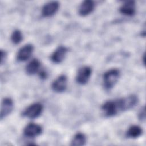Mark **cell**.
Here are the masks:
<instances>
[{
	"label": "cell",
	"mask_w": 146,
	"mask_h": 146,
	"mask_svg": "<svg viewBox=\"0 0 146 146\" xmlns=\"http://www.w3.org/2000/svg\"><path fill=\"white\" fill-rule=\"evenodd\" d=\"M40 63L37 59H33L26 66V72L28 75H31L36 74L39 70Z\"/></svg>",
	"instance_id": "5bb4252c"
},
{
	"label": "cell",
	"mask_w": 146,
	"mask_h": 146,
	"mask_svg": "<svg viewBox=\"0 0 146 146\" xmlns=\"http://www.w3.org/2000/svg\"><path fill=\"white\" fill-rule=\"evenodd\" d=\"M95 7L94 1L86 0L82 2L79 8V14L80 15L84 17L92 12Z\"/></svg>",
	"instance_id": "8fae6325"
},
{
	"label": "cell",
	"mask_w": 146,
	"mask_h": 146,
	"mask_svg": "<svg viewBox=\"0 0 146 146\" xmlns=\"http://www.w3.org/2000/svg\"><path fill=\"white\" fill-rule=\"evenodd\" d=\"M67 78L64 75H62L58 77L52 83L51 88L52 90L56 92L60 93L64 92L67 88Z\"/></svg>",
	"instance_id": "5b68a950"
},
{
	"label": "cell",
	"mask_w": 146,
	"mask_h": 146,
	"mask_svg": "<svg viewBox=\"0 0 146 146\" xmlns=\"http://www.w3.org/2000/svg\"><path fill=\"white\" fill-rule=\"evenodd\" d=\"M102 110L107 117L113 116L119 112L115 100L105 102L102 106Z\"/></svg>",
	"instance_id": "8992f818"
},
{
	"label": "cell",
	"mask_w": 146,
	"mask_h": 146,
	"mask_svg": "<svg viewBox=\"0 0 146 146\" xmlns=\"http://www.w3.org/2000/svg\"><path fill=\"white\" fill-rule=\"evenodd\" d=\"M6 52L5 51H3L1 50V64H2V63L5 61V60L6 59Z\"/></svg>",
	"instance_id": "d6986e66"
},
{
	"label": "cell",
	"mask_w": 146,
	"mask_h": 146,
	"mask_svg": "<svg viewBox=\"0 0 146 146\" xmlns=\"http://www.w3.org/2000/svg\"><path fill=\"white\" fill-rule=\"evenodd\" d=\"M42 132V128L40 125L35 123H29L24 129L23 133L28 137H34L39 136Z\"/></svg>",
	"instance_id": "52a82bcc"
},
{
	"label": "cell",
	"mask_w": 146,
	"mask_h": 146,
	"mask_svg": "<svg viewBox=\"0 0 146 146\" xmlns=\"http://www.w3.org/2000/svg\"><path fill=\"white\" fill-rule=\"evenodd\" d=\"M67 52V48L64 46H60L58 47L51 55V60L55 63H61L64 59Z\"/></svg>",
	"instance_id": "7c38bea8"
},
{
	"label": "cell",
	"mask_w": 146,
	"mask_h": 146,
	"mask_svg": "<svg viewBox=\"0 0 146 146\" xmlns=\"http://www.w3.org/2000/svg\"><path fill=\"white\" fill-rule=\"evenodd\" d=\"M22 39L23 36L21 31L19 30H15L11 35V40L12 42L15 44H17L21 43Z\"/></svg>",
	"instance_id": "e0dca14e"
},
{
	"label": "cell",
	"mask_w": 146,
	"mask_h": 146,
	"mask_svg": "<svg viewBox=\"0 0 146 146\" xmlns=\"http://www.w3.org/2000/svg\"><path fill=\"white\" fill-rule=\"evenodd\" d=\"M92 70L88 66H83L80 68L76 76V80L80 84H86L91 75Z\"/></svg>",
	"instance_id": "277c9868"
},
{
	"label": "cell",
	"mask_w": 146,
	"mask_h": 146,
	"mask_svg": "<svg viewBox=\"0 0 146 146\" xmlns=\"http://www.w3.org/2000/svg\"><path fill=\"white\" fill-rule=\"evenodd\" d=\"M34 47L32 44H27L22 47L18 51L17 55V59L20 62H24L27 60L31 56Z\"/></svg>",
	"instance_id": "ba28073f"
},
{
	"label": "cell",
	"mask_w": 146,
	"mask_h": 146,
	"mask_svg": "<svg viewBox=\"0 0 146 146\" xmlns=\"http://www.w3.org/2000/svg\"><path fill=\"white\" fill-rule=\"evenodd\" d=\"M138 102V98L135 95H131L116 100L119 112L132 108Z\"/></svg>",
	"instance_id": "6da1fadb"
},
{
	"label": "cell",
	"mask_w": 146,
	"mask_h": 146,
	"mask_svg": "<svg viewBox=\"0 0 146 146\" xmlns=\"http://www.w3.org/2000/svg\"><path fill=\"white\" fill-rule=\"evenodd\" d=\"M120 11L124 15L127 16H132L136 12V4L133 1H128L125 2L120 7Z\"/></svg>",
	"instance_id": "4fadbf2b"
},
{
	"label": "cell",
	"mask_w": 146,
	"mask_h": 146,
	"mask_svg": "<svg viewBox=\"0 0 146 146\" xmlns=\"http://www.w3.org/2000/svg\"><path fill=\"white\" fill-rule=\"evenodd\" d=\"M145 107H144L143 108H141L139 113V118L140 120L143 121L145 120Z\"/></svg>",
	"instance_id": "ac0fdd59"
},
{
	"label": "cell",
	"mask_w": 146,
	"mask_h": 146,
	"mask_svg": "<svg viewBox=\"0 0 146 146\" xmlns=\"http://www.w3.org/2000/svg\"><path fill=\"white\" fill-rule=\"evenodd\" d=\"M43 107L40 103H35L29 106L23 112V115L29 119L38 117L42 113Z\"/></svg>",
	"instance_id": "3957f363"
},
{
	"label": "cell",
	"mask_w": 146,
	"mask_h": 146,
	"mask_svg": "<svg viewBox=\"0 0 146 146\" xmlns=\"http://www.w3.org/2000/svg\"><path fill=\"white\" fill-rule=\"evenodd\" d=\"M120 76V71L117 69H111L106 72L103 76L104 87L107 90L111 89L117 83Z\"/></svg>",
	"instance_id": "7a4b0ae2"
},
{
	"label": "cell",
	"mask_w": 146,
	"mask_h": 146,
	"mask_svg": "<svg viewBox=\"0 0 146 146\" xmlns=\"http://www.w3.org/2000/svg\"><path fill=\"white\" fill-rule=\"evenodd\" d=\"M142 129L138 125H132L129 128L126 132V136L129 138L135 139L142 134Z\"/></svg>",
	"instance_id": "9a60e30c"
},
{
	"label": "cell",
	"mask_w": 146,
	"mask_h": 146,
	"mask_svg": "<svg viewBox=\"0 0 146 146\" xmlns=\"http://www.w3.org/2000/svg\"><path fill=\"white\" fill-rule=\"evenodd\" d=\"M86 137L83 133H78L73 137L71 145L74 146H82L85 145Z\"/></svg>",
	"instance_id": "2e32d148"
},
{
	"label": "cell",
	"mask_w": 146,
	"mask_h": 146,
	"mask_svg": "<svg viewBox=\"0 0 146 146\" xmlns=\"http://www.w3.org/2000/svg\"><path fill=\"white\" fill-rule=\"evenodd\" d=\"M13 107L14 104L12 99L9 98H5L2 100L1 104L0 115L1 119L2 120L3 118L6 117L7 115H9L13 111Z\"/></svg>",
	"instance_id": "9c48e42d"
},
{
	"label": "cell",
	"mask_w": 146,
	"mask_h": 146,
	"mask_svg": "<svg viewBox=\"0 0 146 146\" xmlns=\"http://www.w3.org/2000/svg\"><path fill=\"white\" fill-rule=\"evenodd\" d=\"M59 4L58 2L52 1L46 3L42 8V15L44 17H48L53 15L58 10Z\"/></svg>",
	"instance_id": "30bf717a"
}]
</instances>
